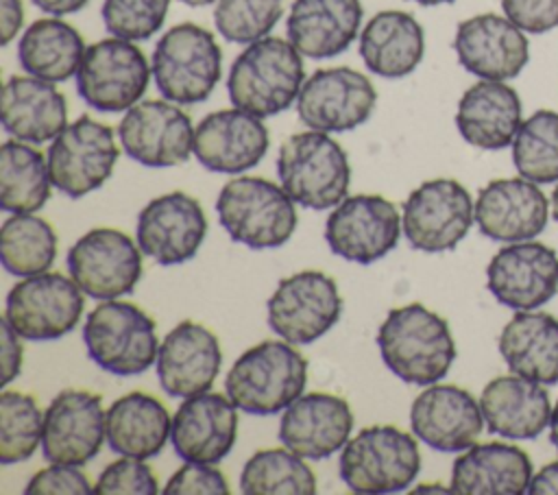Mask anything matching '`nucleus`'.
<instances>
[{
    "label": "nucleus",
    "instance_id": "obj_44",
    "mask_svg": "<svg viewBox=\"0 0 558 495\" xmlns=\"http://www.w3.org/2000/svg\"><path fill=\"white\" fill-rule=\"evenodd\" d=\"M157 478L140 458L122 456L102 469L94 484L96 495H157Z\"/></svg>",
    "mask_w": 558,
    "mask_h": 495
},
{
    "label": "nucleus",
    "instance_id": "obj_24",
    "mask_svg": "<svg viewBox=\"0 0 558 495\" xmlns=\"http://www.w3.org/2000/svg\"><path fill=\"white\" fill-rule=\"evenodd\" d=\"M270 146L262 118L231 107L207 113L194 133V157L211 172L240 174L255 168Z\"/></svg>",
    "mask_w": 558,
    "mask_h": 495
},
{
    "label": "nucleus",
    "instance_id": "obj_27",
    "mask_svg": "<svg viewBox=\"0 0 558 495\" xmlns=\"http://www.w3.org/2000/svg\"><path fill=\"white\" fill-rule=\"evenodd\" d=\"M222 351L216 334L201 323L181 321L166 334L157 353V379L170 397H192L211 388Z\"/></svg>",
    "mask_w": 558,
    "mask_h": 495
},
{
    "label": "nucleus",
    "instance_id": "obj_45",
    "mask_svg": "<svg viewBox=\"0 0 558 495\" xmlns=\"http://www.w3.org/2000/svg\"><path fill=\"white\" fill-rule=\"evenodd\" d=\"M161 493L163 495H192V493L229 495L231 488L225 473L218 467L207 462H185L170 475Z\"/></svg>",
    "mask_w": 558,
    "mask_h": 495
},
{
    "label": "nucleus",
    "instance_id": "obj_31",
    "mask_svg": "<svg viewBox=\"0 0 558 495\" xmlns=\"http://www.w3.org/2000/svg\"><path fill=\"white\" fill-rule=\"evenodd\" d=\"M0 120L11 137L44 144L68 126V102L54 83L15 74L2 87Z\"/></svg>",
    "mask_w": 558,
    "mask_h": 495
},
{
    "label": "nucleus",
    "instance_id": "obj_16",
    "mask_svg": "<svg viewBox=\"0 0 558 495\" xmlns=\"http://www.w3.org/2000/svg\"><path fill=\"white\" fill-rule=\"evenodd\" d=\"M190 116L170 100H140L122 116L118 140L126 157L146 168H172L194 153Z\"/></svg>",
    "mask_w": 558,
    "mask_h": 495
},
{
    "label": "nucleus",
    "instance_id": "obj_42",
    "mask_svg": "<svg viewBox=\"0 0 558 495\" xmlns=\"http://www.w3.org/2000/svg\"><path fill=\"white\" fill-rule=\"evenodd\" d=\"M283 13V0H218L214 24L231 44H253L266 37Z\"/></svg>",
    "mask_w": 558,
    "mask_h": 495
},
{
    "label": "nucleus",
    "instance_id": "obj_10",
    "mask_svg": "<svg viewBox=\"0 0 558 495\" xmlns=\"http://www.w3.org/2000/svg\"><path fill=\"white\" fill-rule=\"evenodd\" d=\"M475 222V203L456 179H429L414 188L405 203L401 227L408 244L423 253L456 249Z\"/></svg>",
    "mask_w": 558,
    "mask_h": 495
},
{
    "label": "nucleus",
    "instance_id": "obj_6",
    "mask_svg": "<svg viewBox=\"0 0 558 495\" xmlns=\"http://www.w3.org/2000/svg\"><path fill=\"white\" fill-rule=\"evenodd\" d=\"M338 471L347 488L360 495L405 491L421 471L418 443L395 425L364 427L340 449Z\"/></svg>",
    "mask_w": 558,
    "mask_h": 495
},
{
    "label": "nucleus",
    "instance_id": "obj_9",
    "mask_svg": "<svg viewBox=\"0 0 558 495\" xmlns=\"http://www.w3.org/2000/svg\"><path fill=\"white\" fill-rule=\"evenodd\" d=\"M153 70L129 39L107 37L85 48L76 70V92L96 111L118 113L144 96Z\"/></svg>",
    "mask_w": 558,
    "mask_h": 495
},
{
    "label": "nucleus",
    "instance_id": "obj_36",
    "mask_svg": "<svg viewBox=\"0 0 558 495\" xmlns=\"http://www.w3.org/2000/svg\"><path fill=\"white\" fill-rule=\"evenodd\" d=\"M85 48L81 33L72 24L50 15L35 20L22 33L17 41V63L31 76L63 83L76 76Z\"/></svg>",
    "mask_w": 558,
    "mask_h": 495
},
{
    "label": "nucleus",
    "instance_id": "obj_55",
    "mask_svg": "<svg viewBox=\"0 0 558 495\" xmlns=\"http://www.w3.org/2000/svg\"><path fill=\"white\" fill-rule=\"evenodd\" d=\"M412 2H416L421 7H438V4H449L453 0H412Z\"/></svg>",
    "mask_w": 558,
    "mask_h": 495
},
{
    "label": "nucleus",
    "instance_id": "obj_23",
    "mask_svg": "<svg viewBox=\"0 0 558 495\" xmlns=\"http://www.w3.org/2000/svg\"><path fill=\"white\" fill-rule=\"evenodd\" d=\"M414 436L445 454L464 451L480 438L484 414L480 401L453 384H432L410 406Z\"/></svg>",
    "mask_w": 558,
    "mask_h": 495
},
{
    "label": "nucleus",
    "instance_id": "obj_5",
    "mask_svg": "<svg viewBox=\"0 0 558 495\" xmlns=\"http://www.w3.org/2000/svg\"><path fill=\"white\" fill-rule=\"evenodd\" d=\"M216 214L233 242L255 251L286 244L299 222L290 194L262 177L227 181L216 198Z\"/></svg>",
    "mask_w": 558,
    "mask_h": 495
},
{
    "label": "nucleus",
    "instance_id": "obj_11",
    "mask_svg": "<svg viewBox=\"0 0 558 495\" xmlns=\"http://www.w3.org/2000/svg\"><path fill=\"white\" fill-rule=\"evenodd\" d=\"M268 327L292 345H310L325 336L342 314V297L333 277L301 270L283 277L266 303Z\"/></svg>",
    "mask_w": 558,
    "mask_h": 495
},
{
    "label": "nucleus",
    "instance_id": "obj_40",
    "mask_svg": "<svg viewBox=\"0 0 558 495\" xmlns=\"http://www.w3.org/2000/svg\"><path fill=\"white\" fill-rule=\"evenodd\" d=\"M512 164L538 185L558 181V111L538 109L521 122L512 140Z\"/></svg>",
    "mask_w": 558,
    "mask_h": 495
},
{
    "label": "nucleus",
    "instance_id": "obj_33",
    "mask_svg": "<svg viewBox=\"0 0 558 495\" xmlns=\"http://www.w3.org/2000/svg\"><path fill=\"white\" fill-rule=\"evenodd\" d=\"M423 26L408 11H379L360 31V57L366 70L381 79L412 74L423 61Z\"/></svg>",
    "mask_w": 558,
    "mask_h": 495
},
{
    "label": "nucleus",
    "instance_id": "obj_39",
    "mask_svg": "<svg viewBox=\"0 0 558 495\" xmlns=\"http://www.w3.org/2000/svg\"><path fill=\"white\" fill-rule=\"evenodd\" d=\"M240 491L244 495H314L316 475L288 447L259 449L242 467Z\"/></svg>",
    "mask_w": 558,
    "mask_h": 495
},
{
    "label": "nucleus",
    "instance_id": "obj_18",
    "mask_svg": "<svg viewBox=\"0 0 558 495\" xmlns=\"http://www.w3.org/2000/svg\"><path fill=\"white\" fill-rule=\"evenodd\" d=\"M486 286L510 310H538L558 292V253L536 240L510 242L490 257Z\"/></svg>",
    "mask_w": 558,
    "mask_h": 495
},
{
    "label": "nucleus",
    "instance_id": "obj_20",
    "mask_svg": "<svg viewBox=\"0 0 558 495\" xmlns=\"http://www.w3.org/2000/svg\"><path fill=\"white\" fill-rule=\"evenodd\" d=\"M105 414L100 395L81 388L61 390L44 412V458L61 464H87L107 440Z\"/></svg>",
    "mask_w": 558,
    "mask_h": 495
},
{
    "label": "nucleus",
    "instance_id": "obj_32",
    "mask_svg": "<svg viewBox=\"0 0 558 495\" xmlns=\"http://www.w3.org/2000/svg\"><path fill=\"white\" fill-rule=\"evenodd\" d=\"M530 456L510 443H482L464 449L451 467L458 495H523L532 480Z\"/></svg>",
    "mask_w": 558,
    "mask_h": 495
},
{
    "label": "nucleus",
    "instance_id": "obj_35",
    "mask_svg": "<svg viewBox=\"0 0 558 495\" xmlns=\"http://www.w3.org/2000/svg\"><path fill=\"white\" fill-rule=\"evenodd\" d=\"M172 416L166 406L146 393L116 399L105 414V438L111 451L129 458H153L170 438Z\"/></svg>",
    "mask_w": 558,
    "mask_h": 495
},
{
    "label": "nucleus",
    "instance_id": "obj_29",
    "mask_svg": "<svg viewBox=\"0 0 558 495\" xmlns=\"http://www.w3.org/2000/svg\"><path fill=\"white\" fill-rule=\"evenodd\" d=\"M521 122V98L506 81L480 79L458 100L456 129L475 148L501 150L512 146Z\"/></svg>",
    "mask_w": 558,
    "mask_h": 495
},
{
    "label": "nucleus",
    "instance_id": "obj_53",
    "mask_svg": "<svg viewBox=\"0 0 558 495\" xmlns=\"http://www.w3.org/2000/svg\"><path fill=\"white\" fill-rule=\"evenodd\" d=\"M412 493H453L451 486L445 488V486H438L434 482H427V484H418L416 488H412Z\"/></svg>",
    "mask_w": 558,
    "mask_h": 495
},
{
    "label": "nucleus",
    "instance_id": "obj_12",
    "mask_svg": "<svg viewBox=\"0 0 558 495\" xmlns=\"http://www.w3.org/2000/svg\"><path fill=\"white\" fill-rule=\"evenodd\" d=\"M83 290L61 273H39L17 281L4 303V318L24 338L35 342L70 334L83 314Z\"/></svg>",
    "mask_w": 558,
    "mask_h": 495
},
{
    "label": "nucleus",
    "instance_id": "obj_13",
    "mask_svg": "<svg viewBox=\"0 0 558 495\" xmlns=\"http://www.w3.org/2000/svg\"><path fill=\"white\" fill-rule=\"evenodd\" d=\"M118 155L113 129L81 116L52 140L46 153L52 188L70 198H81L111 177Z\"/></svg>",
    "mask_w": 558,
    "mask_h": 495
},
{
    "label": "nucleus",
    "instance_id": "obj_21",
    "mask_svg": "<svg viewBox=\"0 0 558 495\" xmlns=\"http://www.w3.org/2000/svg\"><path fill=\"white\" fill-rule=\"evenodd\" d=\"M453 50L466 72L488 81H510L530 61L525 31L497 13L462 20L453 35Z\"/></svg>",
    "mask_w": 558,
    "mask_h": 495
},
{
    "label": "nucleus",
    "instance_id": "obj_28",
    "mask_svg": "<svg viewBox=\"0 0 558 495\" xmlns=\"http://www.w3.org/2000/svg\"><path fill=\"white\" fill-rule=\"evenodd\" d=\"M480 406L488 432L512 440L541 436L554 410L545 384L517 373L490 379L480 395Z\"/></svg>",
    "mask_w": 558,
    "mask_h": 495
},
{
    "label": "nucleus",
    "instance_id": "obj_52",
    "mask_svg": "<svg viewBox=\"0 0 558 495\" xmlns=\"http://www.w3.org/2000/svg\"><path fill=\"white\" fill-rule=\"evenodd\" d=\"M549 443L554 445V449L558 451V399L554 403V410H551V421H549Z\"/></svg>",
    "mask_w": 558,
    "mask_h": 495
},
{
    "label": "nucleus",
    "instance_id": "obj_30",
    "mask_svg": "<svg viewBox=\"0 0 558 495\" xmlns=\"http://www.w3.org/2000/svg\"><path fill=\"white\" fill-rule=\"evenodd\" d=\"M360 24V0H294L286 20V33L303 57L329 59L353 44Z\"/></svg>",
    "mask_w": 558,
    "mask_h": 495
},
{
    "label": "nucleus",
    "instance_id": "obj_46",
    "mask_svg": "<svg viewBox=\"0 0 558 495\" xmlns=\"http://www.w3.org/2000/svg\"><path fill=\"white\" fill-rule=\"evenodd\" d=\"M26 495H85L94 493L89 478L76 464L50 462L37 471L24 486Z\"/></svg>",
    "mask_w": 558,
    "mask_h": 495
},
{
    "label": "nucleus",
    "instance_id": "obj_22",
    "mask_svg": "<svg viewBox=\"0 0 558 495\" xmlns=\"http://www.w3.org/2000/svg\"><path fill=\"white\" fill-rule=\"evenodd\" d=\"M549 220V198L525 177L488 181L475 201V225L495 242H523L541 236Z\"/></svg>",
    "mask_w": 558,
    "mask_h": 495
},
{
    "label": "nucleus",
    "instance_id": "obj_48",
    "mask_svg": "<svg viewBox=\"0 0 558 495\" xmlns=\"http://www.w3.org/2000/svg\"><path fill=\"white\" fill-rule=\"evenodd\" d=\"M2 327V379L0 384L7 386L11 384L20 371H22V358H24V349L20 345V334L11 327V323L7 318H2L0 323Z\"/></svg>",
    "mask_w": 558,
    "mask_h": 495
},
{
    "label": "nucleus",
    "instance_id": "obj_8",
    "mask_svg": "<svg viewBox=\"0 0 558 495\" xmlns=\"http://www.w3.org/2000/svg\"><path fill=\"white\" fill-rule=\"evenodd\" d=\"M89 360L118 377H133L157 362L159 340L155 321L129 301H102L83 325Z\"/></svg>",
    "mask_w": 558,
    "mask_h": 495
},
{
    "label": "nucleus",
    "instance_id": "obj_7",
    "mask_svg": "<svg viewBox=\"0 0 558 495\" xmlns=\"http://www.w3.org/2000/svg\"><path fill=\"white\" fill-rule=\"evenodd\" d=\"M150 70L166 100L196 105L207 100L220 81L222 52L207 28L194 22H181L159 37Z\"/></svg>",
    "mask_w": 558,
    "mask_h": 495
},
{
    "label": "nucleus",
    "instance_id": "obj_51",
    "mask_svg": "<svg viewBox=\"0 0 558 495\" xmlns=\"http://www.w3.org/2000/svg\"><path fill=\"white\" fill-rule=\"evenodd\" d=\"M89 0H33V4L50 15H68V13H76L81 11Z\"/></svg>",
    "mask_w": 558,
    "mask_h": 495
},
{
    "label": "nucleus",
    "instance_id": "obj_2",
    "mask_svg": "<svg viewBox=\"0 0 558 495\" xmlns=\"http://www.w3.org/2000/svg\"><path fill=\"white\" fill-rule=\"evenodd\" d=\"M303 55L281 37H262L233 59L227 76V94L233 107L257 118L286 111L305 83Z\"/></svg>",
    "mask_w": 558,
    "mask_h": 495
},
{
    "label": "nucleus",
    "instance_id": "obj_41",
    "mask_svg": "<svg viewBox=\"0 0 558 495\" xmlns=\"http://www.w3.org/2000/svg\"><path fill=\"white\" fill-rule=\"evenodd\" d=\"M44 438V412L35 397L17 390L0 395V464L28 460Z\"/></svg>",
    "mask_w": 558,
    "mask_h": 495
},
{
    "label": "nucleus",
    "instance_id": "obj_47",
    "mask_svg": "<svg viewBox=\"0 0 558 495\" xmlns=\"http://www.w3.org/2000/svg\"><path fill=\"white\" fill-rule=\"evenodd\" d=\"M504 15L530 35L558 26V0H501Z\"/></svg>",
    "mask_w": 558,
    "mask_h": 495
},
{
    "label": "nucleus",
    "instance_id": "obj_4",
    "mask_svg": "<svg viewBox=\"0 0 558 495\" xmlns=\"http://www.w3.org/2000/svg\"><path fill=\"white\" fill-rule=\"evenodd\" d=\"M277 177L296 205L329 209L347 198L351 164L329 133L310 129L283 140L277 155Z\"/></svg>",
    "mask_w": 558,
    "mask_h": 495
},
{
    "label": "nucleus",
    "instance_id": "obj_1",
    "mask_svg": "<svg viewBox=\"0 0 558 495\" xmlns=\"http://www.w3.org/2000/svg\"><path fill=\"white\" fill-rule=\"evenodd\" d=\"M377 347L384 364L416 386L440 382L456 360L449 323L421 303L392 307L379 325Z\"/></svg>",
    "mask_w": 558,
    "mask_h": 495
},
{
    "label": "nucleus",
    "instance_id": "obj_43",
    "mask_svg": "<svg viewBox=\"0 0 558 495\" xmlns=\"http://www.w3.org/2000/svg\"><path fill=\"white\" fill-rule=\"evenodd\" d=\"M170 0H102L100 15L109 35L144 41L166 22Z\"/></svg>",
    "mask_w": 558,
    "mask_h": 495
},
{
    "label": "nucleus",
    "instance_id": "obj_34",
    "mask_svg": "<svg viewBox=\"0 0 558 495\" xmlns=\"http://www.w3.org/2000/svg\"><path fill=\"white\" fill-rule=\"evenodd\" d=\"M499 353L510 373L545 386L558 384V318L547 312H517L501 329Z\"/></svg>",
    "mask_w": 558,
    "mask_h": 495
},
{
    "label": "nucleus",
    "instance_id": "obj_3",
    "mask_svg": "<svg viewBox=\"0 0 558 495\" xmlns=\"http://www.w3.org/2000/svg\"><path fill=\"white\" fill-rule=\"evenodd\" d=\"M307 362L288 340L253 345L231 364L225 393L244 414L268 416L286 410L303 395Z\"/></svg>",
    "mask_w": 558,
    "mask_h": 495
},
{
    "label": "nucleus",
    "instance_id": "obj_19",
    "mask_svg": "<svg viewBox=\"0 0 558 495\" xmlns=\"http://www.w3.org/2000/svg\"><path fill=\"white\" fill-rule=\"evenodd\" d=\"M207 233V218L198 198L168 192L148 201L137 214L135 238L146 257L161 266L192 259Z\"/></svg>",
    "mask_w": 558,
    "mask_h": 495
},
{
    "label": "nucleus",
    "instance_id": "obj_26",
    "mask_svg": "<svg viewBox=\"0 0 558 495\" xmlns=\"http://www.w3.org/2000/svg\"><path fill=\"white\" fill-rule=\"evenodd\" d=\"M353 430L349 401L331 393H307L296 397L281 414L279 440L307 460H323L342 449Z\"/></svg>",
    "mask_w": 558,
    "mask_h": 495
},
{
    "label": "nucleus",
    "instance_id": "obj_15",
    "mask_svg": "<svg viewBox=\"0 0 558 495\" xmlns=\"http://www.w3.org/2000/svg\"><path fill=\"white\" fill-rule=\"evenodd\" d=\"M377 105L371 79L353 68H320L305 79L296 98L299 120L314 131L344 133L364 124Z\"/></svg>",
    "mask_w": 558,
    "mask_h": 495
},
{
    "label": "nucleus",
    "instance_id": "obj_25",
    "mask_svg": "<svg viewBox=\"0 0 558 495\" xmlns=\"http://www.w3.org/2000/svg\"><path fill=\"white\" fill-rule=\"evenodd\" d=\"M235 403L220 393L185 397L172 416L170 443L185 462L218 464L233 449L238 436Z\"/></svg>",
    "mask_w": 558,
    "mask_h": 495
},
{
    "label": "nucleus",
    "instance_id": "obj_37",
    "mask_svg": "<svg viewBox=\"0 0 558 495\" xmlns=\"http://www.w3.org/2000/svg\"><path fill=\"white\" fill-rule=\"evenodd\" d=\"M48 159L28 142L7 140L0 146V207L9 214H33L50 196Z\"/></svg>",
    "mask_w": 558,
    "mask_h": 495
},
{
    "label": "nucleus",
    "instance_id": "obj_56",
    "mask_svg": "<svg viewBox=\"0 0 558 495\" xmlns=\"http://www.w3.org/2000/svg\"><path fill=\"white\" fill-rule=\"evenodd\" d=\"M179 2H183V4H187V7H207V4L218 2V0H179Z\"/></svg>",
    "mask_w": 558,
    "mask_h": 495
},
{
    "label": "nucleus",
    "instance_id": "obj_54",
    "mask_svg": "<svg viewBox=\"0 0 558 495\" xmlns=\"http://www.w3.org/2000/svg\"><path fill=\"white\" fill-rule=\"evenodd\" d=\"M551 216L558 222V181H556V188L551 192Z\"/></svg>",
    "mask_w": 558,
    "mask_h": 495
},
{
    "label": "nucleus",
    "instance_id": "obj_49",
    "mask_svg": "<svg viewBox=\"0 0 558 495\" xmlns=\"http://www.w3.org/2000/svg\"><path fill=\"white\" fill-rule=\"evenodd\" d=\"M24 24L22 0H0V44L9 46Z\"/></svg>",
    "mask_w": 558,
    "mask_h": 495
},
{
    "label": "nucleus",
    "instance_id": "obj_50",
    "mask_svg": "<svg viewBox=\"0 0 558 495\" xmlns=\"http://www.w3.org/2000/svg\"><path fill=\"white\" fill-rule=\"evenodd\" d=\"M527 495H558V460L543 464L532 475Z\"/></svg>",
    "mask_w": 558,
    "mask_h": 495
},
{
    "label": "nucleus",
    "instance_id": "obj_14",
    "mask_svg": "<svg viewBox=\"0 0 558 495\" xmlns=\"http://www.w3.org/2000/svg\"><path fill=\"white\" fill-rule=\"evenodd\" d=\"M70 277L98 301L131 294L142 279V249L124 231L96 227L83 233L65 257Z\"/></svg>",
    "mask_w": 558,
    "mask_h": 495
},
{
    "label": "nucleus",
    "instance_id": "obj_17",
    "mask_svg": "<svg viewBox=\"0 0 558 495\" xmlns=\"http://www.w3.org/2000/svg\"><path fill=\"white\" fill-rule=\"evenodd\" d=\"M397 207L379 194H353L340 201L325 225V240L338 257L373 264L386 257L401 238Z\"/></svg>",
    "mask_w": 558,
    "mask_h": 495
},
{
    "label": "nucleus",
    "instance_id": "obj_38",
    "mask_svg": "<svg viewBox=\"0 0 558 495\" xmlns=\"http://www.w3.org/2000/svg\"><path fill=\"white\" fill-rule=\"evenodd\" d=\"M57 257V231L35 214H11L0 227V259L7 273L31 277L46 273Z\"/></svg>",
    "mask_w": 558,
    "mask_h": 495
}]
</instances>
